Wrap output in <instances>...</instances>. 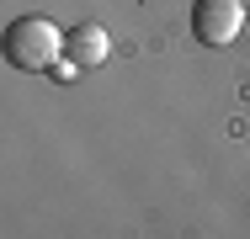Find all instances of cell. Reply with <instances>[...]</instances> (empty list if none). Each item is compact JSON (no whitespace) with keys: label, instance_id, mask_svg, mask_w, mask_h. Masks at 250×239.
<instances>
[{"label":"cell","instance_id":"obj_1","mask_svg":"<svg viewBox=\"0 0 250 239\" xmlns=\"http://www.w3.org/2000/svg\"><path fill=\"white\" fill-rule=\"evenodd\" d=\"M69 43V32H59L48 16H16L11 27H5V59L16 64V69H27V75H43L59 64V53Z\"/></svg>","mask_w":250,"mask_h":239},{"label":"cell","instance_id":"obj_3","mask_svg":"<svg viewBox=\"0 0 250 239\" xmlns=\"http://www.w3.org/2000/svg\"><path fill=\"white\" fill-rule=\"evenodd\" d=\"M106 53H112V38H106V27H96V21H80V27L69 32V43H64V59L80 64V69L106 64Z\"/></svg>","mask_w":250,"mask_h":239},{"label":"cell","instance_id":"obj_2","mask_svg":"<svg viewBox=\"0 0 250 239\" xmlns=\"http://www.w3.org/2000/svg\"><path fill=\"white\" fill-rule=\"evenodd\" d=\"M245 0H197L192 5V32H197L208 48H229L245 27Z\"/></svg>","mask_w":250,"mask_h":239}]
</instances>
